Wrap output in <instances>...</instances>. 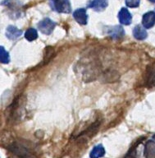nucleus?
<instances>
[{
	"instance_id": "f257e3e1",
	"label": "nucleus",
	"mask_w": 155,
	"mask_h": 158,
	"mask_svg": "<svg viewBox=\"0 0 155 158\" xmlns=\"http://www.w3.org/2000/svg\"><path fill=\"white\" fill-rule=\"evenodd\" d=\"M10 149L12 152L18 156L20 158H35V156L30 152L28 148H26L22 144H19V143L12 144Z\"/></svg>"
},
{
	"instance_id": "f03ea898",
	"label": "nucleus",
	"mask_w": 155,
	"mask_h": 158,
	"mask_svg": "<svg viewBox=\"0 0 155 158\" xmlns=\"http://www.w3.org/2000/svg\"><path fill=\"white\" fill-rule=\"evenodd\" d=\"M56 27V23L49 18H44L39 22L38 28L44 35H50Z\"/></svg>"
},
{
	"instance_id": "7ed1b4c3",
	"label": "nucleus",
	"mask_w": 155,
	"mask_h": 158,
	"mask_svg": "<svg viewBox=\"0 0 155 158\" xmlns=\"http://www.w3.org/2000/svg\"><path fill=\"white\" fill-rule=\"evenodd\" d=\"M53 7L57 12L62 13H70L71 12L69 0H53Z\"/></svg>"
},
{
	"instance_id": "20e7f679",
	"label": "nucleus",
	"mask_w": 155,
	"mask_h": 158,
	"mask_svg": "<svg viewBox=\"0 0 155 158\" xmlns=\"http://www.w3.org/2000/svg\"><path fill=\"white\" fill-rule=\"evenodd\" d=\"M107 34L112 39L119 40L121 39L125 35V31H124V29L122 28V27L114 26V27H108V31H107Z\"/></svg>"
},
{
	"instance_id": "39448f33",
	"label": "nucleus",
	"mask_w": 155,
	"mask_h": 158,
	"mask_svg": "<svg viewBox=\"0 0 155 158\" xmlns=\"http://www.w3.org/2000/svg\"><path fill=\"white\" fill-rule=\"evenodd\" d=\"M73 17L76 22L81 25L87 24L88 15L86 13V10L85 8H79L73 12Z\"/></svg>"
},
{
	"instance_id": "423d86ee",
	"label": "nucleus",
	"mask_w": 155,
	"mask_h": 158,
	"mask_svg": "<svg viewBox=\"0 0 155 158\" xmlns=\"http://www.w3.org/2000/svg\"><path fill=\"white\" fill-rule=\"evenodd\" d=\"M143 26L146 29L152 28L155 25V12H148L143 16Z\"/></svg>"
},
{
	"instance_id": "0eeeda50",
	"label": "nucleus",
	"mask_w": 155,
	"mask_h": 158,
	"mask_svg": "<svg viewBox=\"0 0 155 158\" xmlns=\"http://www.w3.org/2000/svg\"><path fill=\"white\" fill-rule=\"evenodd\" d=\"M118 18H119V22L120 23L125 26H128L131 23L132 21V16L130 13L126 8L123 7L120 10V12L118 13Z\"/></svg>"
},
{
	"instance_id": "6e6552de",
	"label": "nucleus",
	"mask_w": 155,
	"mask_h": 158,
	"mask_svg": "<svg viewBox=\"0 0 155 158\" xmlns=\"http://www.w3.org/2000/svg\"><path fill=\"white\" fill-rule=\"evenodd\" d=\"M144 155L145 158H155V142L149 140L145 145Z\"/></svg>"
},
{
	"instance_id": "1a4fd4ad",
	"label": "nucleus",
	"mask_w": 155,
	"mask_h": 158,
	"mask_svg": "<svg viewBox=\"0 0 155 158\" xmlns=\"http://www.w3.org/2000/svg\"><path fill=\"white\" fill-rule=\"evenodd\" d=\"M22 34V30L18 29L14 26H9L6 30V36L9 40H15L18 39Z\"/></svg>"
},
{
	"instance_id": "9d476101",
	"label": "nucleus",
	"mask_w": 155,
	"mask_h": 158,
	"mask_svg": "<svg viewBox=\"0 0 155 158\" xmlns=\"http://www.w3.org/2000/svg\"><path fill=\"white\" fill-rule=\"evenodd\" d=\"M133 35L135 36V38L136 40H143L147 38L148 33L145 30V27H142V26H136V27L134 28L133 30Z\"/></svg>"
},
{
	"instance_id": "9b49d317",
	"label": "nucleus",
	"mask_w": 155,
	"mask_h": 158,
	"mask_svg": "<svg viewBox=\"0 0 155 158\" xmlns=\"http://www.w3.org/2000/svg\"><path fill=\"white\" fill-rule=\"evenodd\" d=\"M147 86L149 88L155 87V64L150 66L147 73Z\"/></svg>"
},
{
	"instance_id": "f8f14e48",
	"label": "nucleus",
	"mask_w": 155,
	"mask_h": 158,
	"mask_svg": "<svg viewBox=\"0 0 155 158\" xmlns=\"http://www.w3.org/2000/svg\"><path fill=\"white\" fill-rule=\"evenodd\" d=\"M108 7V0H93L89 4V7L95 11H103Z\"/></svg>"
},
{
	"instance_id": "ddd939ff",
	"label": "nucleus",
	"mask_w": 155,
	"mask_h": 158,
	"mask_svg": "<svg viewBox=\"0 0 155 158\" xmlns=\"http://www.w3.org/2000/svg\"><path fill=\"white\" fill-rule=\"evenodd\" d=\"M104 155H105V149L101 144H98L92 149L90 154H89V157L101 158L103 157Z\"/></svg>"
},
{
	"instance_id": "4468645a",
	"label": "nucleus",
	"mask_w": 155,
	"mask_h": 158,
	"mask_svg": "<svg viewBox=\"0 0 155 158\" xmlns=\"http://www.w3.org/2000/svg\"><path fill=\"white\" fill-rule=\"evenodd\" d=\"M25 38L29 41H33L38 38V32L34 28H29L25 33Z\"/></svg>"
},
{
	"instance_id": "2eb2a0df",
	"label": "nucleus",
	"mask_w": 155,
	"mask_h": 158,
	"mask_svg": "<svg viewBox=\"0 0 155 158\" xmlns=\"http://www.w3.org/2000/svg\"><path fill=\"white\" fill-rule=\"evenodd\" d=\"M0 61L2 64H8L10 61V56L8 52L5 50L4 47L0 48Z\"/></svg>"
},
{
	"instance_id": "dca6fc26",
	"label": "nucleus",
	"mask_w": 155,
	"mask_h": 158,
	"mask_svg": "<svg viewBox=\"0 0 155 158\" xmlns=\"http://www.w3.org/2000/svg\"><path fill=\"white\" fill-rule=\"evenodd\" d=\"M140 0H125V4L129 7H137L140 5Z\"/></svg>"
},
{
	"instance_id": "f3484780",
	"label": "nucleus",
	"mask_w": 155,
	"mask_h": 158,
	"mask_svg": "<svg viewBox=\"0 0 155 158\" xmlns=\"http://www.w3.org/2000/svg\"><path fill=\"white\" fill-rule=\"evenodd\" d=\"M135 155H136L135 150H131L125 158H135Z\"/></svg>"
},
{
	"instance_id": "a211bd4d",
	"label": "nucleus",
	"mask_w": 155,
	"mask_h": 158,
	"mask_svg": "<svg viewBox=\"0 0 155 158\" xmlns=\"http://www.w3.org/2000/svg\"><path fill=\"white\" fill-rule=\"evenodd\" d=\"M149 1L152 2H155V0H149Z\"/></svg>"
},
{
	"instance_id": "6ab92c4d",
	"label": "nucleus",
	"mask_w": 155,
	"mask_h": 158,
	"mask_svg": "<svg viewBox=\"0 0 155 158\" xmlns=\"http://www.w3.org/2000/svg\"><path fill=\"white\" fill-rule=\"evenodd\" d=\"M153 139H154V140H155V135H153Z\"/></svg>"
}]
</instances>
